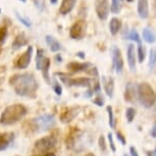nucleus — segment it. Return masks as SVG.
I'll list each match as a JSON object with an SVG mask.
<instances>
[{
  "label": "nucleus",
  "mask_w": 156,
  "mask_h": 156,
  "mask_svg": "<svg viewBox=\"0 0 156 156\" xmlns=\"http://www.w3.org/2000/svg\"><path fill=\"white\" fill-rule=\"evenodd\" d=\"M136 53L138 55V60H139L140 63H142L144 60H145V57H146V53H145V48L143 47L142 43L141 44H138V49L136 51Z\"/></svg>",
  "instance_id": "nucleus-27"
},
{
  "label": "nucleus",
  "mask_w": 156,
  "mask_h": 156,
  "mask_svg": "<svg viewBox=\"0 0 156 156\" xmlns=\"http://www.w3.org/2000/svg\"><path fill=\"white\" fill-rule=\"evenodd\" d=\"M95 10L100 20H106L110 11V5L108 0H95Z\"/></svg>",
  "instance_id": "nucleus-9"
},
{
  "label": "nucleus",
  "mask_w": 156,
  "mask_h": 156,
  "mask_svg": "<svg viewBox=\"0 0 156 156\" xmlns=\"http://www.w3.org/2000/svg\"><path fill=\"white\" fill-rule=\"evenodd\" d=\"M125 39L126 40H132V41H135L137 42L138 44H141V38H140V35L138 34V32L136 30H132L129 31L128 34L125 35Z\"/></svg>",
  "instance_id": "nucleus-24"
},
{
  "label": "nucleus",
  "mask_w": 156,
  "mask_h": 156,
  "mask_svg": "<svg viewBox=\"0 0 156 156\" xmlns=\"http://www.w3.org/2000/svg\"><path fill=\"white\" fill-rule=\"evenodd\" d=\"M123 156H128V155H126V154H123Z\"/></svg>",
  "instance_id": "nucleus-50"
},
{
  "label": "nucleus",
  "mask_w": 156,
  "mask_h": 156,
  "mask_svg": "<svg viewBox=\"0 0 156 156\" xmlns=\"http://www.w3.org/2000/svg\"><path fill=\"white\" fill-rule=\"evenodd\" d=\"M28 44V39L27 37H26V35L22 33L20 35H17L16 37V39H14L13 43H12V50H17L20 48H22L23 46L27 45Z\"/></svg>",
  "instance_id": "nucleus-19"
},
{
  "label": "nucleus",
  "mask_w": 156,
  "mask_h": 156,
  "mask_svg": "<svg viewBox=\"0 0 156 156\" xmlns=\"http://www.w3.org/2000/svg\"><path fill=\"white\" fill-rule=\"evenodd\" d=\"M93 102H94V104H96L97 106H100V107L104 105V99H103L100 95H97L96 98H94Z\"/></svg>",
  "instance_id": "nucleus-37"
},
{
  "label": "nucleus",
  "mask_w": 156,
  "mask_h": 156,
  "mask_svg": "<svg viewBox=\"0 0 156 156\" xmlns=\"http://www.w3.org/2000/svg\"><path fill=\"white\" fill-rule=\"evenodd\" d=\"M76 3V0H63L59 7V12L61 14H63V16H66V14H67L73 10Z\"/></svg>",
  "instance_id": "nucleus-17"
},
{
  "label": "nucleus",
  "mask_w": 156,
  "mask_h": 156,
  "mask_svg": "<svg viewBox=\"0 0 156 156\" xmlns=\"http://www.w3.org/2000/svg\"><path fill=\"white\" fill-rule=\"evenodd\" d=\"M116 139L119 140V142L122 144V146H125L126 144V137L123 136L122 132H119V131H117L116 132Z\"/></svg>",
  "instance_id": "nucleus-36"
},
{
  "label": "nucleus",
  "mask_w": 156,
  "mask_h": 156,
  "mask_svg": "<svg viewBox=\"0 0 156 156\" xmlns=\"http://www.w3.org/2000/svg\"><path fill=\"white\" fill-rule=\"evenodd\" d=\"M151 137L156 139V122L153 125V128L151 129Z\"/></svg>",
  "instance_id": "nucleus-40"
},
{
  "label": "nucleus",
  "mask_w": 156,
  "mask_h": 156,
  "mask_svg": "<svg viewBox=\"0 0 156 156\" xmlns=\"http://www.w3.org/2000/svg\"><path fill=\"white\" fill-rule=\"evenodd\" d=\"M126 1H128V2H133L134 0H126Z\"/></svg>",
  "instance_id": "nucleus-47"
},
{
  "label": "nucleus",
  "mask_w": 156,
  "mask_h": 156,
  "mask_svg": "<svg viewBox=\"0 0 156 156\" xmlns=\"http://www.w3.org/2000/svg\"><path fill=\"white\" fill-rule=\"evenodd\" d=\"M73 109L66 111V113H64L62 116H60L61 120H62L63 122H70V120H72L73 117L76 116V112H73Z\"/></svg>",
  "instance_id": "nucleus-30"
},
{
  "label": "nucleus",
  "mask_w": 156,
  "mask_h": 156,
  "mask_svg": "<svg viewBox=\"0 0 156 156\" xmlns=\"http://www.w3.org/2000/svg\"><path fill=\"white\" fill-rule=\"evenodd\" d=\"M138 14L141 19L145 20L149 16V1L148 0H138Z\"/></svg>",
  "instance_id": "nucleus-15"
},
{
  "label": "nucleus",
  "mask_w": 156,
  "mask_h": 156,
  "mask_svg": "<svg viewBox=\"0 0 156 156\" xmlns=\"http://www.w3.org/2000/svg\"><path fill=\"white\" fill-rule=\"evenodd\" d=\"M85 156H95V155H94L93 153H88V154H86Z\"/></svg>",
  "instance_id": "nucleus-46"
},
{
  "label": "nucleus",
  "mask_w": 156,
  "mask_h": 156,
  "mask_svg": "<svg viewBox=\"0 0 156 156\" xmlns=\"http://www.w3.org/2000/svg\"><path fill=\"white\" fill-rule=\"evenodd\" d=\"M56 142L57 140L54 136L43 137L38 141H36V143H35V149L41 153L48 152L51 149L54 148L55 145H56Z\"/></svg>",
  "instance_id": "nucleus-4"
},
{
  "label": "nucleus",
  "mask_w": 156,
  "mask_h": 156,
  "mask_svg": "<svg viewBox=\"0 0 156 156\" xmlns=\"http://www.w3.org/2000/svg\"><path fill=\"white\" fill-rule=\"evenodd\" d=\"M32 55H33V47L29 46L26 52L23 55H20L19 57V59L16 60V66L17 69H25L30 66L31 59H32Z\"/></svg>",
  "instance_id": "nucleus-10"
},
{
  "label": "nucleus",
  "mask_w": 156,
  "mask_h": 156,
  "mask_svg": "<svg viewBox=\"0 0 156 156\" xmlns=\"http://www.w3.org/2000/svg\"><path fill=\"white\" fill-rule=\"evenodd\" d=\"M102 85L106 95L109 98H112L114 94V80L111 76H102Z\"/></svg>",
  "instance_id": "nucleus-13"
},
{
  "label": "nucleus",
  "mask_w": 156,
  "mask_h": 156,
  "mask_svg": "<svg viewBox=\"0 0 156 156\" xmlns=\"http://www.w3.org/2000/svg\"><path fill=\"white\" fill-rule=\"evenodd\" d=\"M122 29V20L117 17H112L109 23V31L111 35H116Z\"/></svg>",
  "instance_id": "nucleus-20"
},
{
  "label": "nucleus",
  "mask_w": 156,
  "mask_h": 156,
  "mask_svg": "<svg viewBox=\"0 0 156 156\" xmlns=\"http://www.w3.org/2000/svg\"><path fill=\"white\" fill-rule=\"evenodd\" d=\"M0 13H1V8H0Z\"/></svg>",
  "instance_id": "nucleus-51"
},
{
  "label": "nucleus",
  "mask_w": 156,
  "mask_h": 156,
  "mask_svg": "<svg viewBox=\"0 0 156 156\" xmlns=\"http://www.w3.org/2000/svg\"><path fill=\"white\" fill-rule=\"evenodd\" d=\"M35 4H36V7L38 8L39 10H42L44 8V0H35Z\"/></svg>",
  "instance_id": "nucleus-38"
},
{
  "label": "nucleus",
  "mask_w": 156,
  "mask_h": 156,
  "mask_svg": "<svg viewBox=\"0 0 156 156\" xmlns=\"http://www.w3.org/2000/svg\"><path fill=\"white\" fill-rule=\"evenodd\" d=\"M152 156H156V148L154 149V151L152 152Z\"/></svg>",
  "instance_id": "nucleus-45"
},
{
  "label": "nucleus",
  "mask_w": 156,
  "mask_h": 156,
  "mask_svg": "<svg viewBox=\"0 0 156 156\" xmlns=\"http://www.w3.org/2000/svg\"><path fill=\"white\" fill-rule=\"evenodd\" d=\"M14 139V134L12 132H7V133L0 134V151L7 149V147L10 145Z\"/></svg>",
  "instance_id": "nucleus-14"
},
{
  "label": "nucleus",
  "mask_w": 156,
  "mask_h": 156,
  "mask_svg": "<svg viewBox=\"0 0 156 156\" xmlns=\"http://www.w3.org/2000/svg\"><path fill=\"white\" fill-rule=\"evenodd\" d=\"M136 109L133 107H128L126 110V120H128L129 123L133 122V120L135 119V116H136Z\"/></svg>",
  "instance_id": "nucleus-28"
},
{
  "label": "nucleus",
  "mask_w": 156,
  "mask_h": 156,
  "mask_svg": "<svg viewBox=\"0 0 156 156\" xmlns=\"http://www.w3.org/2000/svg\"><path fill=\"white\" fill-rule=\"evenodd\" d=\"M123 98L126 102L129 103H135L137 99V87L135 86L134 83L129 82L126 85V90H125V95Z\"/></svg>",
  "instance_id": "nucleus-12"
},
{
  "label": "nucleus",
  "mask_w": 156,
  "mask_h": 156,
  "mask_svg": "<svg viewBox=\"0 0 156 156\" xmlns=\"http://www.w3.org/2000/svg\"><path fill=\"white\" fill-rule=\"evenodd\" d=\"M27 114V108L22 104H12L7 106L0 116V123L11 126L20 122Z\"/></svg>",
  "instance_id": "nucleus-2"
},
{
  "label": "nucleus",
  "mask_w": 156,
  "mask_h": 156,
  "mask_svg": "<svg viewBox=\"0 0 156 156\" xmlns=\"http://www.w3.org/2000/svg\"><path fill=\"white\" fill-rule=\"evenodd\" d=\"M122 8L120 5V0H111V6H110V11L114 14L119 13Z\"/></svg>",
  "instance_id": "nucleus-29"
},
{
  "label": "nucleus",
  "mask_w": 156,
  "mask_h": 156,
  "mask_svg": "<svg viewBox=\"0 0 156 156\" xmlns=\"http://www.w3.org/2000/svg\"><path fill=\"white\" fill-rule=\"evenodd\" d=\"M107 139H108V142H109V146H110L111 151L115 152L116 151V147H115V144H114V141H113V135L111 133H108Z\"/></svg>",
  "instance_id": "nucleus-35"
},
{
  "label": "nucleus",
  "mask_w": 156,
  "mask_h": 156,
  "mask_svg": "<svg viewBox=\"0 0 156 156\" xmlns=\"http://www.w3.org/2000/svg\"><path fill=\"white\" fill-rule=\"evenodd\" d=\"M49 67H50V59L45 57L44 62H43V66H42V73H43L44 80L46 81L47 84L51 83V81H50V76H49Z\"/></svg>",
  "instance_id": "nucleus-21"
},
{
  "label": "nucleus",
  "mask_w": 156,
  "mask_h": 156,
  "mask_svg": "<svg viewBox=\"0 0 156 156\" xmlns=\"http://www.w3.org/2000/svg\"><path fill=\"white\" fill-rule=\"evenodd\" d=\"M155 9H156V0H155Z\"/></svg>",
  "instance_id": "nucleus-49"
},
{
  "label": "nucleus",
  "mask_w": 156,
  "mask_h": 156,
  "mask_svg": "<svg viewBox=\"0 0 156 156\" xmlns=\"http://www.w3.org/2000/svg\"><path fill=\"white\" fill-rule=\"evenodd\" d=\"M45 156H55V154H53V153H48V154H46Z\"/></svg>",
  "instance_id": "nucleus-44"
},
{
  "label": "nucleus",
  "mask_w": 156,
  "mask_h": 156,
  "mask_svg": "<svg viewBox=\"0 0 156 156\" xmlns=\"http://www.w3.org/2000/svg\"><path fill=\"white\" fill-rule=\"evenodd\" d=\"M87 30V23L84 20H78L72 26L69 30V36L70 38L75 40H80L82 39L85 34H86Z\"/></svg>",
  "instance_id": "nucleus-7"
},
{
  "label": "nucleus",
  "mask_w": 156,
  "mask_h": 156,
  "mask_svg": "<svg viewBox=\"0 0 156 156\" xmlns=\"http://www.w3.org/2000/svg\"><path fill=\"white\" fill-rule=\"evenodd\" d=\"M106 110H107V113H108V122H109V126L111 129H115L116 126V120H115V117H114V114H113V109L111 106H108L106 107Z\"/></svg>",
  "instance_id": "nucleus-25"
},
{
  "label": "nucleus",
  "mask_w": 156,
  "mask_h": 156,
  "mask_svg": "<svg viewBox=\"0 0 156 156\" xmlns=\"http://www.w3.org/2000/svg\"><path fill=\"white\" fill-rule=\"evenodd\" d=\"M34 122L41 131H48L55 125V119L52 114H42L34 119Z\"/></svg>",
  "instance_id": "nucleus-6"
},
{
  "label": "nucleus",
  "mask_w": 156,
  "mask_h": 156,
  "mask_svg": "<svg viewBox=\"0 0 156 156\" xmlns=\"http://www.w3.org/2000/svg\"><path fill=\"white\" fill-rule=\"evenodd\" d=\"M91 66L90 62H84V63H80V62H76V61H73V62L69 63L66 66V69L70 70L72 73H80V72H84V70H87L88 67Z\"/></svg>",
  "instance_id": "nucleus-16"
},
{
  "label": "nucleus",
  "mask_w": 156,
  "mask_h": 156,
  "mask_svg": "<svg viewBox=\"0 0 156 156\" xmlns=\"http://www.w3.org/2000/svg\"><path fill=\"white\" fill-rule=\"evenodd\" d=\"M33 156H36V155H33Z\"/></svg>",
  "instance_id": "nucleus-52"
},
{
  "label": "nucleus",
  "mask_w": 156,
  "mask_h": 156,
  "mask_svg": "<svg viewBox=\"0 0 156 156\" xmlns=\"http://www.w3.org/2000/svg\"><path fill=\"white\" fill-rule=\"evenodd\" d=\"M58 2V0H50V3L51 4H56Z\"/></svg>",
  "instance_id": "nucleus-43"
},
{
  "label": "nucleus",
  "mask_w": 156,
  "mask_h": 156,
  "mask_svg": "<svg viewBox=\"0 0 156 156\" xmlns=\"http://www.w3.org/2000/svg\"><path fill=\"white\" fill-rule=\"evenodd\" d=\"M126 57H128V64L131 72H136L137 53L134 44H129L128 49H126Z\"/></svg>",
  "instance_id": "nucleus-11"
},
{
  "label": "nucleus",
  "mask_w": 156,
  "mask_h": 156,
  "mask_svg": "<svg viewBox=\"0 0 156 156\" xmlns=\"http://www.w3.org/2000/svg\"><path fill=\"white\" fill-rule=\"evenodd\" d=\"M76 56H79L80 58H82V59H84V58H85V53H84V52H78V53H76Z\"/></svg>",
  "instance_id": "nucleus-42"
},
{
  "label": "nucleus",
  "mask_w": 156,
  "mask_h": 156,
  "mask_svg": "<svg viewBox=\"0 0 156 156\" xmlns=\"http://www.w3.org/2000/svg\"><path fill=\"white\" fill-rule=\"evenodd\" d=\"M143 39L146 41L147 43H149V44H153L155 42V40H156V38H155V35L154 33L150 30V29L148 28H145L143 30Z\"/></svg>",
  "instance_id": "nucleus-22"
},
{
  "label": "nucleus",
  "mask_w": 156,
  "mask_h": 156,
  "mask_svg": "<svg viewBox=\"0 0 156 156\" xmlns=\"http://www.w3.org/2000/svg\"><path fill=\"white\" fill-rule=\"evenodd\" d=\"M9 84L19 96L34 97L38 89L36 79L31 73H17L10 78Z\"/></svg>",
  "instance_id": "nucleus-1"
},
{
  "label": "nucleus",
  "mask_w": 156,
  "mask_h": 156,
  "mask_svg": "<svg viewBox=\"0 0 156 156\" xmlns=\"http://www.w3.org/2000/svg\"><path fill=\"white\" fill-rule=\"evenodd\" d=\"M44 50L43 49H38L37 50V56H36V67L38 70L42 69V66L44 62Z\"/></svg>",
  "instance_id": "nucleus-23"
},
{
  "label": "nucleus",
  "mask_w": 156,
  "mask_h": 156,
  "mask_svg": "<svg viewBox=\"0 0 156 156\" xmlns=\"http://www.w3.org/2000/svg\"><path fill=\"white\" fill-rule=\"evenodd\" d=\"M137 98L142 106L151 108L156 103V92L151 85L143 82L137 87Z\"/></svg>",
  "instance_id": "nucleus-3"
},
{
  "label": "nucleus",
  "mask_w": 156,
  "mask_h": 156,
  "mask_svg": "<svg viewBox=\"0 0 156 156\" xmlns=\"http://www.w3.org/2000/svg\"><path fill=\"white\" fill-rule=\"evenodd\" d=\"M129 154H131V156H139V153H138L137 149L134 146L129 147Z\"/></svg>",
  "instance_id": "nucleus-39"
},
{
  "label": "nucleus",
  "mask_w": 156,
  "mask_h": 156,
  "mask_svg": "<svg viewBox=\"0 0 156 156\" xmlns=\"http://www.w3.org/2000/svg\"><path fill=\"white\" fill-rule=\"evenodd\" d=\"M98 145L99 148L102 152H105L107 150V145H106V141H105V138L103 136H100L98 139Z\"/></svg>",
  "instance_id": "nucleus-34"
},
{
  "label": "nucleus",
  "mask_w": 156,
  "mask_h": 156,
  "mask_svg": "<svg viewBox=\"0 0 156 156\" xmlns=\"http://www.w3.org/2000/svg\"><path fill=\"white\" fill-rule=\"evenodd\" d=\"M156 66V48H152L149 52V63L148 66L150 70H152Z\"/></svg>",
  "instance_id": "nucleus-26"
},
{
  "label": "nucleus",
  "mask_w": 156,
  "mask_h": 156,
  "mask_svg": "<svg viewBox=\"0 0 156 156\" xmlns=\"http://www.w3.org/2000/svg\"><path fill=\"white\" fill-rule=\"evenodd\" d=\"M20 1H22V2H27V0H20Z\"/></svg>",
  "instance_id": "nucleus-48"
},
{
  "label": "nucleus",
  "mask_w": 156,
  "mask_h": 156,
  "mask_svg": "<svg viewBox=\"0 0 156 156\" xmlns=\"http://www.w3.org/2000/svg\"><path fill=\"white\" fill-rule=\"evenodd\" d=\"M16 19L19 20L23 26H25V27H27V28H31L32 27V23L30 22V20L27 19V17H23L22 14H20L17 11H16Z\"/></svg>",
  "instance_id": "nucleus-31"
},
{
  "label": "nucleus",
  "mask_w": 156,
  "mask_h": 156,
  "mask_svg": "<svg viewBox=\"0 0 156 156\" xmlns=\"http://www.w3.org/2000/svg\"><path fill=\"white\" fill-rule=\"evenodd\" d=\"M6 36H7V28L1 27L0 28V47L3 45V43L5 42Z\"/></svg>",
  "instance_id": "nucleus-32"
},
{
  "label": "nucleus",
  "mask_w": 156,
  "mask_h": 156,
  "mask_svg": "<svg viewBox=\"0 0 156 156\" xmlns=\"http://www.w3.org/2000/svg\"><path fill=\"white\" fill-rule=\"evenodd\" d=\"M45 40H46L47 45L49 46V48L52 52H57L61 49V44L58 42L54 37L50 36V35H47L45 37Z\"/></svg>",
  "instance_id": "nucleus-18"
},
{
  "label": "nucleus",
  "mask_w": 156,
  "mask_h": 156,
  "mask_svg": "<svg viewBox=\"0 0 156 156\" xmlns=\"http://www.w3.org/2000/svg\"><path fill=\"white\" fill-rule=\"evenodd\" d=\"M57 75H59L60 80L69 87L75 86V87H88V88H90V86H91V79H89V78H73V79H70L66 75V73H57Z\"/></svg>",
  "instance_id": "nucleus-5"
},
{
  "label": "nucleus",
  "mask_w": 156,
  "mask_h": 156,
  "mask_svg": "<svg viewBox=\"0 0 156 156\" xmlns=\"http://www.w3.org/2000/svg\"><path fill=\"white\" fill-rule=\"evenodd\" d=\"M55 60H56V62H61V61H62V57H61V55L57 54L56 56H55Z\"/></svg>",
  "instance_id": "nucleus-41"
},
{
  "label": "nucleus",
  "mask_w": 156,
  "mask_h": 156,
  "mask_svg": "<svg viewBox=\"0 0 156 156\" xmlns=\"http://www.w3.org/2000/svg\"><path fill=\"white\" fill-rule=\"evenodd\" d=\"M110 52H111V57H112V64L114 69H115V73H122L123 69V59H122V51H120L119 47L112 46L110 49Z\"/></svg>",
  "instance_id": "nucleus-8"
},
{
  "label": "nucleus",
  "mask_w": 156,
  "mask_h": 156,
  "mask_svg": "<svg viewBox=\"0 0 156 156\" xmlns=\"http://www.w3.org/2000/svg\"><path fill=\"white\" fill-rule=\"evenodd\" d=\"M52 88H53V91H54L55 94H56L57 96L62 95V87H61V85L58 83L56 80H54L53 85H52Z\"/></svg>",
  "instance_id": "nucleus-33"
}]
</instances>
